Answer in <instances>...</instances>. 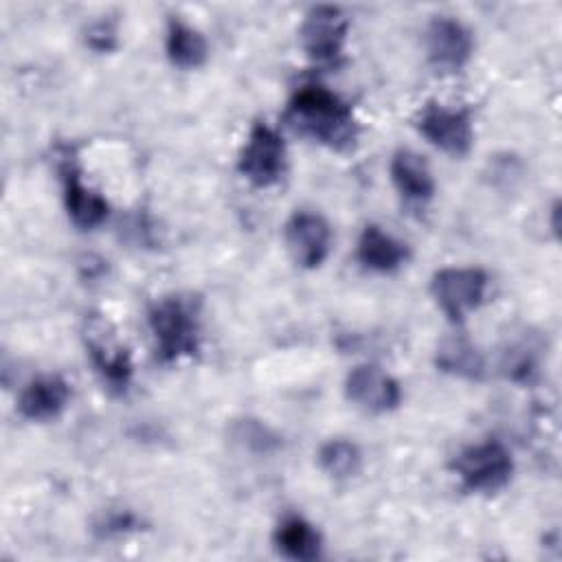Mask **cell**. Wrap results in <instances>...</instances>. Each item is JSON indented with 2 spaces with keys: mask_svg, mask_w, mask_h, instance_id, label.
I'll use <instances>...</instances> for the list:
<instances>
[{
  "mask_svg": "<svg viewBox=\"0 0 562 562\" xmlns=\"http://www.w3.org/2000/svg\"><path fill=\"white\" fill-rule=\"evenodd\" d=\"M283 119L296 134L338 154L353 149L360 136L351 105L318 81H305L292 92Z\"/></svg>",
  "mask_w": 562,
  "mask_h": 562,
  "instance_id": "6da1fadb",
  "label": "cell"
},
{
  "mask_svg": "<svg viewBox=\"0 0 562 562\" xmlns=\"http://www.w3.org/2000/svg\"><path fill=\"white\" fill-rule=\"evenodd\" d=\"M156 358L173 364L198 356L202 345L200 305L193 296L167 294L156 299L147 312Z\"/></svg>",
  "mask_w": 562,
  "mask_h": 562,
  "instance_id": "7a4b0ae2",
  "label": "cell"
},
{
  "mask_svg": "<svg viewBox=\"0 0 562 562\" xmlns=\"http://www.w3.org/2000/svg\"><path fill=\"white\" fill-rule=\"evenodd\" d=\"M450 470L468 494H496L505 490L514 474V457L498 439H483L461 448Z\"/></svg>",
  "mask_w": 562,
  "mask_h": 562,
  "instance_id": "3957f363",
  "label": "cell"
},
{
  "mask_svg": "<svg viewBox=\"0 0 562 562\" xmlns=\"http://www.w3.org/2000/svg\"><path fill=\"white\" fill-rule=\"evenodd\" d=\"M490 277L476 266H446L430 279V296L441 314L459 325L472 312H476L487 296Z\"/></svg>",
  "mask_w": 562,
  "mask_h": 562,
  "instance_id": "277c9868",
  "label": "cell"
},
{
  "mask_svg": "<svg viewBox=\"0 0 562 562\" xmlns=\"http://www.w3.org/2000/svg\"><path fill=\"white\" fill-rule=\"evenodd\" d=\"M347 35L349 18L334 4L312 7L299 26V44L303 53L310 61L323 68H338L345 61Z\"/></svg>",
  "mask_w": 562,
  "mask_h": 562,
  "instance_id": "5b68a950",
  "label": "cell"
},
{
  "mask_svg": "<svg viewBox=\"0 0 562 562\" xmlns=\"http://www.w3.org/2000/svg\"><path fill=\"white\" fill-rule=\"evenodd\" d=\"M83 345L90 362L110 393L123 395L130 389L134 364L127 347L116 338L112 325L101 314H90L83 327Z\"/></svg>",
  "mask_w": 562,
  "mask_h": 562,
  "instance_id": "8992f818",
  "label": "cell"
},
{
  "mask_svg": "<svg viewBox=\"0 0 562 562\" xmlns=\"http://www.w3.org/2000/svg\"><path fill=\"white\" fill-rule=\"evenodd\" d=\"M288 167L285 140L277 127L257 121L237 156V171L257 189L274 187Z\"/></svg>",
  "mask_w": 562,
  "mask_h": 562,
  "instance_id": "52a82bcc",
  "label": "cell"
},
{
  "mask_svg": "<svg viewBox=\"0 0 562 562\" xmlns=\"http://www.w3.org/2000/svg\"><path fill=\"white\" fill-rule=\"evenodd\" d=\"M415 127L435 149L452 158L468 156L474 145V119L470 108L428 101L417 110Z\"/></svg>",
  "mask_w": 562,
  "mask_h": 562,
  "instance_id": "ba28073f",
  "label": "cell"
},
{
  "mask_svg": "<svg viewBox=\"0 0 562 562\" xmlns=\"http://www.w3.org/2000/svg\"><path fill=\"white\" fill-rule=\"evenodd\" d=\"M57 158H59L64 206H66L68 220L81 231H94L110 215L108 200L97 189L83 182L81 167L77 162L72 147H61Z\"/></svg>",
  "mask_w": 562,
  "mask_h": 562,
  "instance_id": "9c48e42d",
  "label": "cell"
},
{
  "mask_svg": "<svg viewBox=\"0 0 562 562\" xmlns=\"http://www.w3.org/2000/svg\"><path fill=\"white\" fill-rule=\"evenodd\" d=\"M283 241L292 261L303 270H316L331 252V226L316 211H294L283 226Z\"/></svg>",
  "mask_w": 562,
  "mask_h": 562,
  "instance_id": "30bf717a",
  "label": "cell"
},
{
  "mask_svg": "<svg viewBox=\"0 0 562 562\" xmlns=\"http://www.w3.org/2000/svg\"><path fill=\"white\" fill-rule=\"evenodd\" d=\"M424 46L437 72H459L474 53V35L459 18L435 15L426 26Z\"/></svg>",
  "mask_w": 562,
  "mask_h": 562,
  "instance_id": "8fae6325",
  "label": "cell"
},
{
  "mask_svg": "<svg viewBox=\"0 0 562 562\" xmlns=\"http://www.w3.org/2000/svg\"><path fill=\"white\" fill-rule=\"evenodd\" d=\"M345 397L367 413L384 415L402 404V386L382 367L364 362L347 373Z\"/></svg>",
  "mask_w": 562,
  "mask_h": 562,
  "instance_id": "7c38bea8",
  "label": "cell"
},
{
  "mask_svg": "<svg viewBox=\"0 0 562 562\" xmlns=\"http://www.w3.org/2000/svg\"><path fill=\"white\" fill-rule=\"evenodd\" d=\"M70 384L57 373L33 378L18 397V413L29 422H50L70 404Z\"/></svg>",
  "mask_w": 562,
  "mask_h": 562,
  "instance_id": "4fadbf2b",
  "label": "cell"
},
{
  "mask_svg": "<svg viewBox=\"0 0 562 562\" xmlns=\"http://www.w3.org/2000/svg\"><path fill=\"white\" fill-rule=\"evenodd\" d=\"M408 246L382 226L367 224L362 228L356 246V259L364 270L375 274H393L408 261Z\"/></svg>",
  "mask_w": 562,
  "mask_h": 562,
  "instance_id": "5bb4252c",
  "label": "cell"
},
{
  "mask_svg": "<svg viewBox=\"0 0 562 562\" xmlns=\"http://www.w3.org/2000/svg\"><path fill=\"white\" fill-rule=\"evenodd\" d=\"M391 182L413 204H426L435 195V178L428 162L413 149H397L389 162Z\"/></svg>",
  "mask_w": 562,
  "mask_h": 562,
  "instance_id": "9a60e30c",
  "label": "cell"
},
{
  "mask_svg": "<svg viewBox=\"0 0 562 562\" xmlns=\"http://www.w3.org/2000/svg\"><path fill=\"white\" fill-rule=\"evenodd\" d=\"M272 542L283 558L296 562H312L323 553L321 531L299 514H285L277 522Z\"/></svg>",
  "mask_w": 562,
  "mask_h": 562,
  "instance_id": "2e32d148",
  "label": "cell"
},
{
  "mask_svg": "<svg viewBox=\"0 0 562 562\" xmlns=\"http://www.w3.org/2000/svg\"><path fill=\"white\" fill-rule=\"evenodd\" d=\"M435 367L459 380L479 382L485 378V356L483 351L463 336H450L441 340L435 351Z\"/></svg>",
  "mask_w": 562,
  "mask_h": 562,
  "instance_id": "e0dca14e",
  "label": "cell"
},
{
  "mask_svg": "<svg viewBox=\"0 0 562 562\" xmlns=\"http://www.w3.org/2000/svg\"><path fill=\"white\" fill-rule=\"evenodd\" d=\"M165 53L167 59L182 70L200 68L209 57V44L206 37L184 22L182 18H169L167 33H165Z\"/></svg>",
  "mask_w": 562,
  "mask_h": 562,
  "instance_id": "ac0fdd59",
  "label": "cell"
},
{
  "mask_svg": "<svg viewBox=\"0 0 562 562\" xmlns=\"http://www.w3.org/2000/svg\"><path fill=\"white\" fill-rule=\"evenodd\" d=\"M316 463L329 479L349 481L362 468V452L351 439L334 437L321 443L316 452Z\"/></svg>",
  "mask_w": 562,
  "mask_h": 562,
  "instance_id": "d6986e66",
  "label": "cell"
},
{
  "mask_svg": "<svg viewBox=\"0 0 562 562\" xmlns=\"http://www.w3.org/2000/svg\"><path fill=\"white\" fill-rule=\"evenodd\" d=\"M231 437L237 446H241L244 450L259 454V457L274 454L283 446L281 435L255 417L235 419V424L231 426Z\"/></svg>",
  "mask_w": 562,
  "mask_h": 562,
  "instance_id": "ffe728a7",
  "label": "cell"
},
{
  "mask_svg": "<svg viewBox=\"0 0 562 562\" xmlns=\"http://www.w3.org/2000/svg\"><path fill=\"white\" fill-rule=\"evenodd\" d=\"M503 373L507 380L518 382V384H529L538 375V353L531 342H516L509 345L507 351L503 353Z\"/></svg>",
  "mask_w": 562,
  "mask_h": 562,
  "instance_id": "44dd1931",
  "label": "cell"
},
{
  "mask_svg": "<svg viewBox=\"0 0 562 562\" xmlns=\"http://www.w3.org/2000/svg\"><path fill=\"white\" fill-rule=\"evenodd\" d=\"M140 527V520L130 509H110L105 512L97 522L94 531L99 538H119L136 531Z\"/></svg>",
  "mask_w": 562,
  "mask_h": 562,
  "instance_id": "7402d4cb",
  "label": "cell"
},
{
  "mask_svg": "<svg viewBox=\"0 0 562 562\" xmlns=\"http://www.w3.org/2000/svg\"><path fill=\"white\" fill-rule=\"evenodd\" d=\"M86 44L94 53H110L119 46V33L116 26L110 20H97L86 31Z\"/></svg>",
  "mask_w": 562,
  "mask_h": 562,
  "instance_id": "603a6c76",
  "label": "cell"
}]
</instances>
